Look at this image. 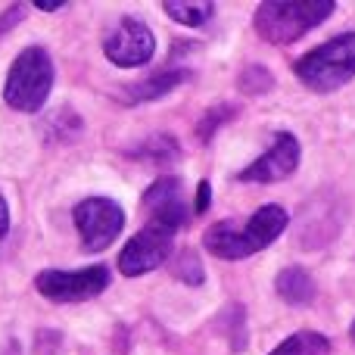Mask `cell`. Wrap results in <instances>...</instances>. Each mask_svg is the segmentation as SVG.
I'll use <instances>...</instances> for the list:
<instances>
[{"label":"cell","instance_id":"obj_9","mask_svg":"<svg viewBox=\"0 0 355 355\" xmlns=\"http://www.w3.org/2000/svg\"><path fill=\"white\" fill-rule=\"evenodd\" d=\"M300 166V141H296L290 131H281V135L271 141L268 153H262L252 166H246L237 178L250 184H275L290 178Z\"/></svg>","mask_w":355,"mask_h":355},{"label":"cell","instance_id":"obj_14","mask_svg":"<svg viewBox=\"0 0 355 355\" xmlns=\"http://www.w3.org/2000/svg\"><path fill=\"white\" fill-rule=\"evenodd\" d=\"M135 156H144V159L153 162H172L178 159V144L175 137H150V141H144L141 150H135Z\"/></svg>","mask_w":355,"mask_h":355},{"label":"cell","instance_id":"obj_21","mask_svg":"<svg viewBox=\"0 0 355 355\" xmlns=\"http://www.w3.org/2000/svg\"><path fill=\"white\" fill-rule=\"evenodd\" d=\"M37 10H44V12H60V10H66V3H60V0H37Z\"/></svg>","mask_w":355,"mask_h":355},{"label":"cell","instance_id":"obj_8","mask_svg":"<svg viewBox=\"0 0 355 355\" xmlns=\"http://www.w3.org/2000/svg\"><path fill=\"white\" fill-rule=\"evenodd\" d=\"M153 50H156L153 31L135 16L119 19V25H112V31L103 37V53L116 66H128V69L147 66L153 60Z\"/></svg>","mask_w":355,"mask_h":355},{"label":"cell","instance_id":"obj_17","mask_svg":"<svg viewBox=\"0 0 355 355\" xmlns=\"http://www.w3.org/2000/svg\"><path fill=\"white\" fill-rule=\"evenodd\" d=\"M231 112H234V106H218V110H209V112H206V119H202V122H200V128H196V135H200V141L206 144L209 137H212L215 125L227 122V119H231Z\"/></svg>","mask_w":355,"mask_h":355},{"label":"cell","instance_id":"obj_16","mask_svg":"<svg viewBox=\"0 0 355 355\" xmlns=\"http://www.w3.org/2000/svg\"><path fill=\"white\" fill-rule=\"evenodd\" d=\"M172 271H175V277H181V281L190 284V287H193V284H202V265L193 252H181Z\"/></svg>","mask_w":355,"mask_h":355},{"label":"cell","instance_id":"obj_12","mask_svg":"<svg viewBox=\"0 0 355 355\" xmlns=\"http://www.w3.org/2000/svg\"><path fill=\"white\" fill-rule=\"evenodd\" d=\"M268 355H331V340H327L324 334L300 331V334H293V337H287Z\"/></svg>","mask_w":355,"mask_h":355},{"label":"cell","instance_id":"obj_10","mask_svg":"<svg viewBox=\"0 0 355 355\" xmlns=\"http://www.w3.org/2000/svg\"><path fill=\"white\" fill-rule=\"evenodd\" d=\"M187 78H190L187 69H166V72H159V75H153V78L141 81V85L128 87L125 100H128V103H141V100H159V97H166V94H172L175 87L181 85V81H187Z\"/></svg>","mask_w":355,"mask_h":355},{"label":"cell","instance_id":"obj_5","mask_svg":"<svg viewBox=\"0 0 355 355\" xmlns=\"http://www.w3.org/2000/svg\"><path fill=\"white\" fill-rule=\"evenodd\" d=\"M50 87H53V60H50V53L44 47H25L10 66L3 97L12 110L37 112L47 103Z\"/></svg>","mask_w":355,"mask_h":355},{"label":"cell","instance_id":"obj_20","mask_svg":"<svg viewBox=\"0 0 355 355\" xmlns=\"http://www.w3.org/2000/svg\"><path fill=\"white\" fill-rule=\"evenodd\" d=\"M6 231H10V206H6L3 193H0V240L6 237Z\"/></svg>","mask_w":355,"mask_h":355},{"label":"cell","instance_id":"obj_19","mask_svg":"<svg viewBox=\"0 0 355 355\" xmlns=\"http://www.w3.org/2000/svg\"><path fill=\"white\" fill-rule=\"evenodd\" d=\"M209 181H200V187H196V202H193V212L196 215H202L209 209Z\"/></svg>","mask_w":355,"mask_h":355},{"label":"cell","instance_id":"obj_6","mask_svg":"<svg viewBox=\"0 0 355 355\" xmlns=\"http://www.w3.org/2000/svg\"><path fill=\"white\" fill-rule=\"evenodd\" d=\"M75 227L81 234V243L87 252H100L122 234L125 227V212L116 200L110 196H87L75 206L72 212Z\"/></svg>","mask_w":355,"mask_h":355},{"label":"cell","instance_id":"obj_15","mask_svg":"<svg viewBox=\"0 0 355 355\" xmlns=\"http://www.w3.org/2000/svg\"><path fill=\"white\" fill-rule=\"evenodd\" d=\"M271 85H275V78H271V72L262 66H246L243 75H240V87L250 94H262V91H268Z\"/></svg>","mask_w":355,"mask_h":355},{"label":"cell","instance_id":"obj_22","mask_svg":"<svg viewBox=\"0 0 355 355\" xmlns=\"http://www.w3.org/2000/svg\"><path fill=\"white\" fill-rule=\"evenodd\" d=\"M349 334H352V340H355V321H352V327H349Z\"/></svg>","mask_w":355,"mask_h":355},{"label":"cell","instance_id":"obj_13","mask_svg":"<svg viewBox=\"0 0 355 355\" xmlns=\"http://www.w3.org/2000/svg\"><path fill=\"white\" fill-rule=\"evenodd\" d=\"M162 10L181 25H190V28H200L209 19L215 16V6L209 0H193V3H184V0H166Z\"/></svg>","mask_w":355,"mask_h":355},{"label":"cell","instance_id":"obj_3","mask_svg":"<svg viewBox=\"0 0 355 355\" xmlns=\"http://www.w3.org/2000/svg\"><path fill=\"white\" fill-rule=\"evenodd\" d=\"M296 78L318 94L340 91L346 81L355 78V31L337 35L327 44L309 50L306 56L296 60Z\"/></svg>","mask_w":355,"mask_h":355},{"label":"cell","instance_id":"obj_11","mask_svg":"<svg viewBox=\"0 0 355 355\" xmlns=\"http://www.w3.org/2000/svg\"><path fill=\"white\" fill-rule=\"evenodd\" d=\"M277 293L290 306H309L315 300V281L306 268L293 265V268H284L277 275Z\"/></svg>","mask_w":355,"mask_h":355},{"label":"cell","instance_id":"obj_1","mask_svg":"<svg viewBox=\"0 0 355 355\" xmlns=\"http://www.w3.org/2000/svg\"><path fill=\"white\" fill-rule=\"evenodd\" d=\"M141 206L150 212L147 227H141L125 243V250L119 252V271L128 277L147 275V271L166 265L178 227L187 221V212H190L187 202H184V190L178 178H159V181H153L150 190L144 193Z\"/></svg>","mask_w":355,"mask_h":355},{"label":"cell","instance_id":"obj_18","mask_svg":"<svg viewBox=\"0 0 355 355\" xmlns=\"http://www.w3.org/2000/svg\"><path fill=\"white\" fill-rule=\"evenodd\" d=\"M22 16H25V6L22 3H16V6H10V10L0 16V35H3L6 28H12L16 22H22Z\"/></svg>","mask_w":355,"mask_h":355},{"label":"cell","instance_id":"obj_4","mask_svg":"<svg viewBox=\"0 0 355 355\" xmlns=\"http://www.w3.org/2000/svg\"><path fill=\"white\" fill-rule=\"evenodd\" d=\"M337 10L334 0H293V3H259L256 31L268 44H293L306 31L321 25Z\"/></svg>","mask_w":355,"mask_h":355},{"label":"cell","instance_id":"obj_7","mask_svg":"<svg viewBox=\"0 0 355 355\" xmlns=\"http://www.w3.org/2000/svg\"><path fill=\"white\" fill-rule=\"evenodd\" d=\"M35 287L37 293L53 302H85L100 296L110 287V271L103 265H91V268H81V271L47 268L35 277Z\"/></svg>","mask_w":355,"mask_h":355},{"label":"cell","instance_id":"obj_2","mask_svg":"<svg viewBox=\"0 0 355 355\" xmlns=\"http://www.w3.org/2000/svg\"><path fill=\"white\" fill-rule=\"evenodd\" d=\"M287 221H290V215L284 212L281 206L271 202V206L256 209L246 221L225 218V221H218V225H212L202 234V246L218 259H231V262L234 259H246V256H252V252L275 243L284 234Z\"/></svg>","mask_w":355,"mask_h":355}]
</instances>
